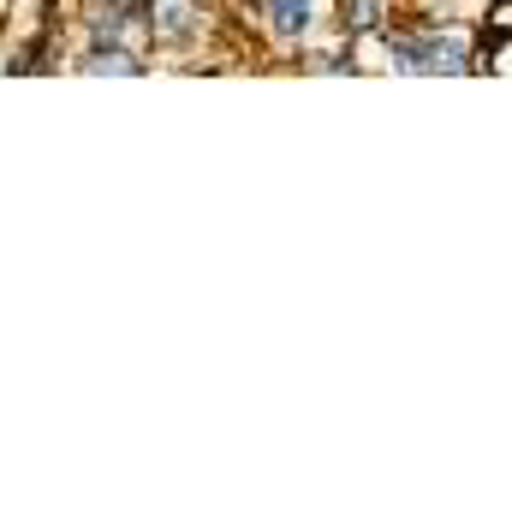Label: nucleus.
I'll use <instances>...</instances> for the list:
<instances>
[{
	"label": "nucleus",
	"instance_id": "f257e3e1",
	"mask_svg": "<svg viewBox=\"0 0 512 512\" xmlns=\"http://www.w3.org/2000/svg\"><path fill=\"white\" fill-rule=\"evenodd\" d=\"M393 54H399V66H411V72H459V66H465L459 48H453V42H435V36H423V42L399 36Z\"/></svg>",
	"mask_w": 512,
	"mask_h": 512
},
{
	"label": "nucleus",
	"instance_id": "f03ea898",
	"mask_svg": "<svg viewBox=\"0 0 512 512\" xmlns=\"http://www.w3.org/2000/svg\"><path fill=\"white\" fill-rule=\"evenodd\" d=\"M149 24H155V36H167V42L191 36V0H155Z\"/></svg>",
	"mask_w": 512,
	"mask_h": 512
},
{
	"label": "nucleus",
	"instance_id": "7ed1b4c3",
	"mask_svg": "<svg viewBox=\"0 0 512 512\" xmlns=\"http://www.w3.org/2000/svg\"><path fill=\"white\" fill-rule=\"evenodd\" d=\"M268 12H274V24H280V30H304V18H310V12H304V0H268Z\"/></svg>",
	"mask_w": 512,
	"mask_h": 512
},
{
	"label": "nucleus",
	"instance_id": "20e7f679",
	"mask_svg": "<svg viewBox=\"0 0 512 512\" xmlns=\"http://www.w3.org/2000/svg\"><path fill=\"white\" fill-rule=\"evenodd\" d=\"M90 72H137V60H131L126 48H102V54L90 60Z\"/></svg>",
	"mask_w": 512,
	"mask_h": 512
},
{
	"label": "nucleus",
	"instance_id": "39448f33",
	"mask_svg": "<svg viewBox=\"0 0 512 512\" xmlns=\"http://www.w3.org/2000/svg\"><path fill=\"white\" fill-rule=\"evenodd\" d=\"M382 24V0H352V30H376Z\"/></svg>",
	"mask_w": 512,
	"mask_h": 512
}]
</instances>
